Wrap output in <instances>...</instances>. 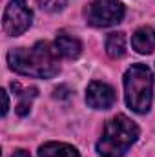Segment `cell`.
<instances>
[{
  "mask_svg": "<svg viewBox=\"0 0 155 157\" xmlns=\"http://www.w3.org/2000/svg\"><path fill=\"white\" fill-rule=\"evenodd\" d=\"M9 68L20 75L51 78L60 71L59 53L47 42H37L31 48H17L7 53Z\"/></svg>",
  "mask_w": 155,
  "mask_h": 157,
  "instance_id": "cell-1",
  "label": "cell"
},
{
  "mask_svg": "<svg viewBox=\"0 0 155 157\" xmlns=\"http://www.w3.org/2000/svg\"><path fill=\"white\" fill-rule=\"evenodd\" d=\"M139 137V126L126 115H115L104 126L102 137L97 143V152L102 157H122Z\"/></svg>",
  "mask_w": 155,
  "mask_h": 157,
  "instance_id": "cell-2",
  "label": "cell"
},
{
  "mask_svg": "<svg viewBox=\"0 0 155 157\" xmlns=\"http://www.w3.org/2000/svg\"><path fill=\"white\" fill-rule=\"evenodd\" d=\"M124 97L131 112L146 113L150 110L153 97V77L148 66L133 64L124 73Z\"/></svg>",
  "mask_w": 155,
  "mask_h": 157,
  "instance_id": "cell-3",
  "label": "cell"
},
{
  "mask_svg": "<svg viewBox=\"0 0 155 157\" xmlns=\"http://www.w3.org/2000/svg\"><path fill=\"white\" fill-rule=\"evenodd\" d=\"M31 20L33 13L28 7L26 0H11L4 11L2 28L9 37H18L31 26Z\"/></svg>",
  "mask_w": 155,
  "mask_h": 157,
  "instance_id": "cell-4",
  "label": "cell"
},
{
  "mask_svg": "<svg viewBox=\"0 0 155 157\" xmlns=\"http://www.w3.org/2000/svg\"><path fill=\"white\" fill-rule=\"evenodd\" d=\"M124 6L119 0H95L88 9V22L95 28H110L124 18Z\"/></svg>",
  "mask_w": 155,
  "mask_h": 157,
  "instance_id": "cell-5",
  "label": "cell"
},
{
  "mask_svg": "<svg viewBox=\"0 0 155 157\" xmlns=\"http://www.w3.org/2000/svg\"><path fill=\"white\" fill-rule=\"evenodd\" d=\"M115 90L106 82L93 80L86 90V102L93 110H108L115 104Z\"/></svg>",
  "mask_w": 155,
  "mask_h": 157,
  "instance_id": "cell-6",
  "label": "cell"
},
{
  "mask_svg": "<svg viewBox=\"0 0 155 157\" xmlns=\"http://www.w3.org/2000/svg\"><path fill=\"white\" fill-rule=\"evenodd\" d=\"M131 46L137 53L141 55H150L155 49V29L150 26L139 28L133 37H131Z\"/></svg>",
  "mask_w": 155,
  "mask_h": 157,
  "instance_id": "cell-7",
  "label": "cell"
},
{
  "mask_svg": "<svg viewBox=\"0 0 155 157\" xmlns=\"http://www.w3.org/2000/svg\"><path fill=\"white\" fill-rule=\"evenodd\" d=\"M55 49L64 59H77L82 53V44L78 39L68 35V33H59L55 39Z\"/></svg>",
  "mask_w": 155,
  "mask_h": 157,
  "instance_id": "cell-8",
  "label": "cell"
},
{
  "mask_svg": "<svg viewBox=\"0 0 155 157\" xmlns=\"http://www.w3.org/2000/svg\"><path fill=\"white\" fill-rule=\"evenodd\" d=\"M40 157H80L78 150L66 143H46L39 148Z\"/></svg>",
  "mask_w": 155,
  "mask_h": 157,
  "instance_id": "cell-9",
  "label": "cell"
},
{
  "mask_svg": "<svg viewBox=\"0 0 155 157\" xmlns=\"http://www.w3.org/2000/svg\"><path fill=\"white\" fill-rule=\"evenodd\" d=\"M106 53L112 59H120L126 53V37L124 33L117 31V33H110L106 39Z\"/></svg>",
  "mask_w": 155,
  "mask_h": 157,
  "instance_id": "cell-10",
  "label": "cell"
},
{
  "mask_svg": "<svg viewBox=\"0 0 155 157\" xmlns=\"http://www.w3.org/2000/svg\"><path fill=\"white\" fill-rule=\"evenodd\" d=\"M11 86H13L15 91H18L17 95L20 97V102H18V106H17V113L24 117L26 113H29L31 101L37 97V88H28V90H22V91H20V84H18V82H13Z\"/></svg>",
  "mask_w": 155,
  "mask_h": 157,
  "instance_id": "cell-11",
  "label": "cell"
},
{
  "mask_svg": "<svg viewBox=\"0 0 155 157\" xmlns=\"http://www.w3.org/2000/svg\"><path fill=\"white\" fill-rule=\"evenodd\" d=\"M42 4H44L42 7H46L49 11H60L66 6V0H44Z\"/></svg>",
  "mask_w": 155,
  "mask_h": 157,
  "instance_id": "cell-12",
  "label": "cell"
},
{
  "mask_svg": "<svg viewBox=\"0 0 155 157\" xmlns=\"http://www.w3.org/2000/svg\"><path fill=\"white\" fill-rule=\"evenodd\" d=\"M0 93H2V101H4V108H2V115H6V113H7V110H9V99H7V91H6V90H2Z\"/></svg>",
  "mask_w": 155,
  "mask_h": 157,
  "instance_id": "cell-13",
  "label": "cell"
},
{
  "mask_svg": "<svg viewBox=\"0 0 155 157\" xmlns=\"http://www.w3.org/2000/svg\"><path fill=\"white\" fill-rule=\"evenodd\" d=\"M13 157H31L29 155V152H26V150H15V154H13Z\"/></svg>",
  "mask_w": 155,
  "mask_h": 157,
  "instance_id": "cell-14",
  "label": "cell"
}]
</instances>
